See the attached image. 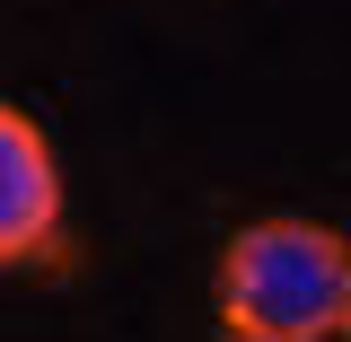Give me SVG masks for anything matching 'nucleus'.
I'll return each instance as SVG.
<instances>
[{
    "mask_svg": "<svg viewBox=\"0 0 351 342\" xmlns=\"http://www.w3.org/2000/svg\"><path fill=\"white\" fill-rule=\"evenodd\" d=\"M351 316V246L325 219H246L219 246V325L237 342H325Z\"/></svg>",
    "mask_w": 351,
    "mask_h": 342,
    "instance_id": "1",
    "label": "nucleus"
},
{
    "mask_svg": "<svg viewBox=\"0 0 351 342\" xmlns=\"http://www.w3.org/2000/svg\"><path fill=\"white\" fill-rule=\"evenodd\" d=\"M71 237V193H62V158L36 132V114H18L0 97V272H36L62 263Z\"/></svg>",
    "mask_w": 351,
    "mask_h": 342,
    "instance_id": "2",
    "label": "nucleus"
},
{
    "mask_svg": "<svg viewBox=\"0 0 351 342\" xmlns=\"http://www.w3.org/2000/svg\"><path fill=\"white\" fill-rule=\"evenodd\" d=\"M343 334H351V316H343Z\"/></svg>",
    "mask_w": 351,
    "mask_h": 342,
    "instance_id": "3",
    "label": "nucleus"
}]
</instances>
